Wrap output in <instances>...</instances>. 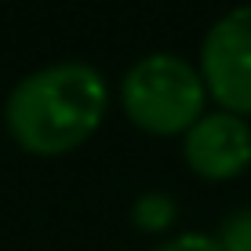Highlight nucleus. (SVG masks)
<instances>
[{"mask_svg":"<svg viewBox=\"0 0 251 251\" xmlns=\"http://www.w3.org/2000/svg\"><path fill=\"white\" fill-rule=\"evenodd\" d=\"M106 106L109 91L95 66L55 62L11 88L4 124L25 153L62 157L99 131Z\"/></svg>","mask_w":251,"mask_h":251,"instance_id":"nucleus-1","label":"nucleus"},{"mask_svg":"<svg viewBox=\"0 0 251 251\" xmlns=\"http://www.w3.org/2000/svg\"><path fill=\"white\" fill-rule=\"evenodd\" d=\"M204 95L201 73L178 55L142 58L120 84L124 113L150 135H186L204 117Z\"/></svg>","mask_w":251,"mask_h":251,"instance_id":"nucleus-2","label":"nucleus"},{"mask_svg":"<svg viewBox=\"0 0 251 251\" xmlns=\"http://www.w3.org/2000/svg\"><path fill=\"white\" fill-rule=\"evenodd\" d=\"M201 80L226 113L251 117V4L233 7L207 29L201 48Z\"/></svg>","mask_w":251,"mask_h":251,"instance_id":"nucleus-3","label":"nucleus"},{"mask_svg":"<svg viewBox=\"0 0 251 251\" xmlns=\"http://www.w3.org/2000/svg\"><path fill=\"white\" fill-rule=\"evenodd\" d=\"M186 164L193 175L211 178V182H226L248 171L251 164V127L237 113H207L186 131L182 142Z\"/></svg>","mask_w":251,"mask_h":251,"instance_id":"nucleus-4","label":"nucleus"},{"mask_svg":"<svg viewBox=\"0 0 251 251\" xmlns=\"http://www.w3.org/2000/svg\"><path fill=\"white\" fill-rule=\"evenodd\" d=\"M171 219H175V204H171L164 193L138 197V204H135V226H142V229H164Z\"/></svg>","mask_w":251,"mask_h":251,"instance_id":"nucleus-5","label":"nucleus"},{"mask_svg":"<svg viewBox=\"0 0 251 251\" xmlns=\"http://www.w3.org/2000/svg\"><path fill=\"white\" fill-rule=\"evenodd\" d=\"M219 240H222V248H226V251H251V211L233 215Z\"/></svg>","mask_w":251,"mask_h":251,"instance_id":"nucleus-6","label":"nucleus"},{"mask_svg":"<svg viewBox=\"0 0 251 251\" xmlns=\"http://www.w3.org/2000/svg\"><path fill=\"white\" fill-rule=\"evenodd\" d=\"M153 251H226L219 237H207V233H186V237H175L168 244L153 248Z\"/></svg>","mask_w":251,"mask_h":251,"instance_id":"nucleus-7","label":"nucleus"}]
</instances>
